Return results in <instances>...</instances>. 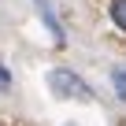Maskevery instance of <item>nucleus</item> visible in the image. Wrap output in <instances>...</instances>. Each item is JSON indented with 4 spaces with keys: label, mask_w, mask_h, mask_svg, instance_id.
<instances>
[{
    "label": "nucleus",
    "mask_w": 126,
    "mask_h": 126,
    "mask_svg": "<svg viewBox=\"0 0 126 126\" xmlns=\"http://www.w3.org/2000/svg\"><path fill=\"white\" fill-rule=\"evenodd\" d=\"M37 4V11H41V19H45V26L52 30V37H56V45H63V30H59V22H56V15H52V8H48V0H33Z\"/></svg>",
    "instance_id": "2"
},
{
    "label": "nucleus",
    "mask_w": 126,
    "mask_h": 126,
    "mask_svg": "<svg viewBox=\"0 0 126 126\" xmlns=\"http://www.w3.org/2000/svg\"><path fill=\"white\" fill-rule=\"evenodd\" d=\"M8 85H11V74H8L4 63H0V89H8Z\"/></svg>",
    "instance_id": "4"
},
{
    "label": "nucleus",
    "mask_w": 126,
    "mask_h": 126,
    "mask_svg": "<svg viewBox=\"0 0 126 126\" xmlns=\"http://www.w3.org/2000/svg\"><path fill=\"white\" fill-rule=\"evenodd\" d=\"M111 89H115V96L126 104V63H119V67L111 71Z\"/></svg>",
    "instance_id": "3"
},
{
    "label": "nucleus",
    "mask_w": 126,
    "mask_h": 126,
    "mask_svg": "<svg viewBox=\"0 0 126 126\" xmlns=\"http://www.w3.org/2000/svg\"><path fill=\"white\" fill-rule=\"evenodd\" d=\"M48 85H52V93H59V96H74V100H89V85L74 74V71H67V67H56L52 74H48Z\"/></svg>",
    "instance_id": "1"
}]
</instances>
